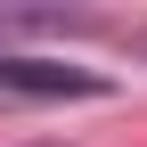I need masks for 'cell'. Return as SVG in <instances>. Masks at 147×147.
<instances>
[{
	"label": "cell",
	"mask_w": 147,
	"mask_h": 147,
	"mask_svg": "<svg viewBox=\"0 0 147 147\" xmlns=\"http://www.w3.org/2000/svg\"><path fill=\"white\" fill-rule=\"evenodd\" d=\"M41 147H57V139H41Z\"/></svg>",
	"instance_id": "cell-3"
},
{
	"label": "cell",
	"mask_w": 147,
	"mask_h": 147,
	"mask_svg": "<svg viewBox=\"0 0 147 147\" xmlns=\"http://www.w3.org/2000/svg\"><path fill=\"white\" fill-rule=\"evenodd\" d=\"M8 33H90V16H65V8H0V41Z\"/></svg>",
	"instance_id": "cell-2"
},
{
	"label": "cell",
	"mask_w": 147,
	"mask_h": 147,
	"mask_svg": "<svg viewBox=\"0 0 147 147\" xmlns=\"http://www.w3.org/2000/svg\"><path fill=\"white\" fill-rule=\"evenodd\" d=\"M0 90L8 98H106V74L90 65H57V57H16V49H0Z\"/></svg>",
	"instance_id": "cell-1"
}]
</instances>
